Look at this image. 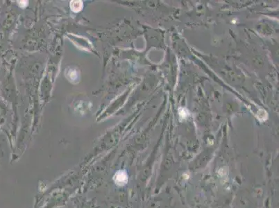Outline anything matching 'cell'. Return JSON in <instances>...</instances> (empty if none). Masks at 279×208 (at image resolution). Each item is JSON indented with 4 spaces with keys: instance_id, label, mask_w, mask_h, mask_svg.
I'll return each instance as SVG.
<instances>
[{
    "instance_id": "obj_1",
    "label": "cell",
    "mask_w": 279,
    "mask_h": 208,
    "mask_svg": "<svg viewBox=\"0 0 279 208\" xmlns=\"http://www.w3.org/2000/svg\"><path fill=\"white\" fill-rule=\"evenodd\" d=\"M128 175L124 171H117L114 176V180L117 185L123 186L128 182Z\"/></svg>"
},
{
    "instance_id": "obj_2",
    "label": "cell",
    "mask_w": 279,
    "mask_h": 208,
    "mask_svg": "<svg viewBox=\"0 0 279 208\" xmlns=\"http://www.w3.org/2000/svg\"><path fill=\"white\" fill-rule=\"evenodd\" d=\"M83 2L81 1H78V0H76V1H72L70 2V8L72 11H74V13H78L79 11H81L83 8Z\"/></svg>"
},
{
    "instance_id": "obj_3",
    "label": "cell",
    "mask_w": 279,
    "mask_h": 208,
    "mask_svg": "<svg viewBox=\"0 0 279 208\" xmlns=\"http://www.w3.org/2000/svg\"><path fill=\"white\" fill-rule=\"evenodd\" d=\"M28 3L27 1H18V4L21 8H25L28 5Z\"/></svg>"
}]
</instances>
